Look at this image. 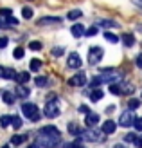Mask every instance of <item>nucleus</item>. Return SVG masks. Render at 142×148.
Returning a JSON list of instances; mask_svg holds the SVG:
<instances>
[{
	"mask_svg": "<svg viewBox=\"0 0 142 148\" xmlns=\"http://www.w3.org/2000/svg\"><path fill=\"white\" fill-rule=\"evenodd\" d=\"M59 141H61V134H59V130L56 127H43L38 134V143L45 148H56L59 146Z\"/></svg>",
	"mask_w": 142,
	"mask_h": 148,
	"instance_id": "obj_1",
	"label": "nucleus"
},
{
	"mask_svg": "<svg viewBox=\"0 0 142 148\" xmlns=\"http://www.w3.org/2000/svg\"><path fill=\"white\" fill-rule=\"evenodd\" d=\"M122 79V72H119L117 69H103V72L97 78L92 79V88H97V85L101 83H119Z\"/></svg>",
	"mask_w": 142,
	"mask_h": 148,
	"instance_id": "obj_2",
	"label": "nucleus"
},
{
	"mask_svg": "<svg viewBox=\"0 0 142 148\" xmlns=\"http://www.w3.org/2000/svg\"><path fill=\"white\" fill-rule=\"evenodd\" d=\"M22 112H24V116L27 117L29 121H40L41 119V114H40V110H38V107L34 105V103H24L22 105Z\"/></svg>",
	"mask_w": 142,
	"mask_h": 148,
	"instance_id": "obj_3",
	"label": "nucleus"
},
{
	"mask_svg": "<svg viewBox=\"0 0 142 148\" xmlns=\"http://www.w3.org/2000/svg\"><path fill=\"white\" fill-rule=\"evenodd\" d=\"M43 114H45L47 117H58L59 116V103L54 99V98H50L47 103H45V108H43Z\"/></svg>",
	"mask_w": 142,
	"mask_h": 148,
	"instance_id": "obj_4",
	"label": "nucleus"
},
{
	"mask_svg": "<svg viewBox=\"0 0 142 148\" xmlns=\"http://www.w3.org/2000/svg\"><path fill=\"white\" fill-rule=\"evenodd\" d=\"M81 137L88 139V141H94V143H99V141H103L104 132H103V130H97V128H94V127H88V130H85L83 134H81Z\"/></svg>",
	"mask_w": 142,
	"mask_h": 148,
	"instance_id": "obj_5",
	"label": "nucleus"
},
{
	"mask_svg": "<svg viewBox=\"0 0 142 148\" xmlns=\"http://www.w3.org/2000/svg\"><path fill=\"white\" fill-rule=\"evenodd\" d=\"M103 54H104V51L101 47H90V51H88V63L97 65L103 60Z\"/></svg>",
	"mask_w": 142,
	"mask_h": 148,
	"instance_id": "obj_6",
	"label": "nucleus"
},
{
	"mask_svg": "<svg viewBox=\"0 0 142 148\" xmlns=\"http://www.w3.org/2000/svg\"><path fill=\"white\" fill-rule=\"evenodd\" d=\"M69 85H70V87H83V85H86V76H85V72L74 74V76L69 79Z\"/></svg>",
	"mask_w": 142,
	"mask_h": 148,
	"instance_id": "obj_7",
	"label": "nucleus"
},
{
	"mask_svg": "<svg viewBox=\"0 0 142 148\" xmlns=\"http://www.w3.org/2000/svg\"><path fill=\"white\" fill-rule=\"evenodd\" d=\"M119 125H121V127H131V125H133L131 110H126L124 114H121V117H119Z\"/></svg>",
	"mask_w": 142,
	"mask_h": 148,
	"instance_id": "obj_8",
	"label": "nucleus"
},
{
	"mask_svg": "<svg viewBox=\"0 0 142 148\" xmlns=\"http://www.w3.org/2000/svg\"><path fill=\"white\" fill-rule=\"evenodd\" d=\"M58 24H61L59 16H43L38 20V25H58Z\"/></svg>",
	"mask_w": 142,
	"mask_h": 148,
	"instance_id": "obj_9",
	"label": "nucleus"
},
{
	"mask_svg": "<svg viewBox=\"0 0 142 148\" xmlns=\"http://www.w3.org/2000/svg\"><path fill=\"white\" fill-rule=\"evenodd\" d=\"M67 65H69L70 69H79L81 67V58H79V54L77 53H72L69 56V60H67Z\"/></svg>",
	"mask_w": 142,
	"mask_h": 148,
	"instance_id": "obj_10",
	"label": "nucleus"
},
{
	"mask_svg": "<svg viewBox=\"0 0 142 148\" xmlns=\"http://www.w3.org/2000/svg\"><path fill=\"white\" fill-rule=\"evenodd\" d=\"M99 123V114H94V112H88L85 117V125L86 127H95Z\"/></svg>",
	"mask_w": 142,
	"mask_h": 148,
	"instance_id": "obj_11",
	"label": "nucleus"
},
{
	"mask_svg": "<svg viewBox=\"0 0 142 148\" xmlns=\"http://www.w3.org/2000/svg\"><path fill=\"white\" fill-rule=\"evenodd\" d=\"M14 76H16V72H14L13 69L0 67V78H4V79H14Z\"/></svg>",
	"mask_w": 142,
	"mask_h": 148,
	"instance_id": "obj_12",
	"label": "nucleus"
},
{
	"mask_svg": "<svg viewBox=\"0 0 142 148\" xmlns=\"http://www.w3.org/2000/svg\"><path fill=\"white\" fill-rule=\"evenodd\" d=\"M14 79H16V83L18 85H25L29 79H31V74H29L27 71H24V72H18L16 76H14Z\"/></svg>",
	"mask_w": 142,
	"mask_h": 148,
	"instance_id": "obj_13",
	"label": "nucleus"
},
{
	"mask_svg": "<svg viewBox=\"0 0 142 148\" xmlns=\"http://www.w3.org/2000/svg\"><path fill=\"white\" fill-rule=\"evenodd\" d=\"M14 92H16V96H18V98H22V99L29 98V94H31V90H29L25 85H18V83H16V90H14Z\"/></svg>",
	"mask_w": 142,
	"mask_h": 148,
	"instance_id": "obj_14",
	"label": "nucleus"
},
{
	"mask_svg": "<svg viewBox=\"0 0 142 148\" xmlns=\"http://www.w3.org/2000/svg\"><path fill=\"white\" fill-rule=\"evenodd\" d=\"M115 128H117V125H115V121H111V119L103 123V132H104V134H113Z\"/></svg>",
	"mask_w": 142,
	"mask_h": 148,
	"instance_id": "obj_15",
	"label": "nucleus"
},
{
	"mask_svg": "<svg viewBox=\"0 0 142 148\" xmlns=\"http://www.w3.org/2000/svg\"><path fill=\"white\" fill-rule=\"evenodd\" d=\"M85 31H86L85 25H81V24H74V25H72V29H70V33L76 36V38H81V36L85 34Z\"/></svg>",
	"mask_w": 142,
	"mask_h": 148,
	"instance_id": "obj_16",
	"label": "nucleus"
},
{
	"mask_svg": "<svg viewBox=\"0 0 142 148\" xmlns=\"http://www.w3.org/2000/svg\"><path fill=\"white\" fill-rule=\"evenodd\" d=\"M121 40H122V43L126 47H133V45H135V36H133L131 33H124Z\"/></svg>",
	"mask_w": 142,
	"mask_h": 148,
	"instance_id": "obj_17",
	"label": "nucleus"
},
{
	"mask_svg": "<svg viewBox=\"0 0 142 148\" xmlns=\"http://www.w3.org/2000/svg\"><path fill=\"white\" fill-rule=\"evenodd\" d=\"M103 96H104V92L101 90V88H94L92 90V94H90V99L95 103V101H99V99H103Z\"/></svg>",
	"mask_w": 142,
	"mask_h": 148,
	"instance_id": "obj_18",
	"label": "nucleus"
},
{
	"mask_svg": "<svg viewBox=\"0 0 142 148\" xmlns=\"http://www.w3.org/2000/svg\"><path fill=\"white\" fill-rule=\"evenodd\" d=\"M97 25H101V27H119L117 22H113V20H97Z\"/></svg>",
	"mask_w": 142,
	"mask_h": 148,
	"instance_id": "obj_19",
	"label": "nucleus"
},
{
	"mask_svg": "<svg viewBox=\"0 0 142 148\" xmlns=\"http://www.w3.org/2000/svg\"><path fill=\"white\" fill-rule=\"evenodd\" d=\"M110 92L115 94V96L122 94V87H121V83H110Z\"/></svg>",
	"mask_w": 142,
	"mask_h": 148,
	"instance_id": "obj_20",
	"label": "nucleus"
},
{
	"mask_svg": "<svg viewBox=\"0 0 142 148\" xmlns=\"http://www.w3.org/2000/svg\"><path fill=\"white\" fill-rule=\"evenodd\" d=\"M2 99L7 103V105H13V103H14V94H13V92H7V90H5V92L2 94Z\"/></svg>",
	"mask_w": 142,
	"mask_h": 148,
	"instance_id": "obj_21",
	"label": "nucleus"
},
{
	"mask_svg": "<svg viewBox=\"0 0 142 148\" xmlns=\"http://www.w3.org/2000/svg\"><path fill=\"white\" fill-rule=\"evenodd\" d=\"M69 132H70L72 136H81V134H83V130L77 128V125H74V123H70V125H69Z\"/></svg>",
	"mask_w": 142,
	"mask_h": 148,
	"instance_id": "obj_22",
	"label": "nucleus"
},
{
	"mask_svg": "<svg viewBox=\"0 0 142 148\" xmlns=\"http://www.w3.org/2000/svg\"><path fill=\"white\" fill-rule=\"evenodd\" d=\"M81 14H83V13H81L79 9H72L69 14H67V18H69V20H77V18H81Z\"/></svg>",
	"mask_w": 142,
	"mask_h": 148,
	"instance_id": "obj_23",
	"label": "nucleus"
},
{
	"mask_svg": "<svg viewBox=\"0 0 142 148\" xmlns=\"http://www.w3.org/2000/svg\"><path fill=\"white\" fill-rule=\"evenodd\" d=\"M104 38H106L110 43H117V42H119V36H117V34H113V33H110V31L104 33Z\"/></svg>",
	"mask_w": 142,
	"mask_h": 148,
	"instance_id": "obj_24",
	"label": "nucleus"
},
{
	"mask_svg": "<svg viewBox=\"0 0 142 148\" xmlns=\"http://www.w3.org/2000/svg\"><path fill=\"white\" fill-rule=\"evenodd\" d=\"M25 139H27L25 136H13L11 137V145L13 146H18V145H22V141H25Z\"/></svg>",
	"mask_w": 142,
	"mask_h": 148,
	"instance_id": "obj_25",
	"label": "nucleus"
},
{
	"mask_svg": "<svg viewBox=\"0 0 142 148\" xmlns=\"http://www.w3.org/2000/svg\"><path fill=\"white\" fill-rule=\"evenodd\" d=\"M33 14H34V11L31 9V7H24V9H22V16H24L25 20H29V18H33Z\"/></svg>",
	"mask_w": 142,
	"mask_h": 148,
	"instance_id": "obj_26",
	"label": "nucleus"
},
{
	"mask_svg": "<svg viewBox=\"0 0 142 148\" xmlns=\"http://www.w3.org/2000/svg\"><path fill=\"white\" fill-rule=\"evenodd\" d=\"M139 107H140V99L131 98V99L128 101V108H130V110H135V108H139Z\"/></svg>",
	"mask_w": 142,
	"mask_h": 148,
	"instance_id": "obj_27",
	"label": "nucleus"
},
{
	"mask_svg": "<svg viewBox=\"0 0 142 148\" xmlns=\"http://www.w3.org/2000/svg\"><path fill=\"white\" fill-rule=\"evenodd\" d=\"M40 67H41V62L36 60V58L31 60V63H29V69H31V71H40Z\"/></svg>",
	"mask_w": 142,
	"mask_h": 148,
	"instance_id": "obj_28",
	"label": "nucleus"
},
{
	"mask_svg": "<svg viewBox=\"0 0 142 148\" xmlns=\"http://www.w3.org/2000/svg\"><path fill=\"white\" fill-rule=\"evenodd\" d=\"M34 83H36V85H38V87H45V85L49 83V79H47L45 76H38V78H36V79H34Z\"/></svg>",
	"mask_w": 142,
	"mask_h": 148,
	"instance_id": "obj_29",
	"label": "nucleus"
},
{
	"mask_svg": "<svg viewBox=\"0 0 142 148\" xmlns=\"http://www.w3.org/2000/svg\"><path fill=\"white\" fill-rule=\"evenodd\" d=\"M9 125H11V117L9 116H2V117H0V127H2V128L9 127Z\"/></svg>",
	"mask_w": 142,
	"mask_h": 148,
	"instance_id": "obj_30",
	"label": "nucleus"
},
{
	"mask_svg": "<svg viewBox=\"0 0 142 148\" xmlns=\"http://www.w3.org/2000/svg\"><path fill=\"white\" fill-rule=\"evenodd\" d=\"M5 22H7V27H9V25L18 27V18H14L13 14H11V16H7V18H5Z\"/></svg>",
	"mask_w": 142,
	"mask_h": 148,
	"instance_id": "obj_31",
	"label": "nucleus"
},
{
	"mask_svg": "<svg viewBox=\"0 0 142 148\" xmlns=\"http://www.w3.org/2000/svg\"><path fill=\"white\" fill-rule=\"evenodd\" d=\"M11 125H13L14 128H20V127H22V117H18V116L11 117Z\"/></svg>",
	"mask_w": 142,
	"mask_h": 148,
	"instance_id": "obj_32",
	"label": "nucleus"
},
{
	"mask_svg": "<svg viewBox=\"0 0 142 148\" xmlns=\"http://www.w3.org/2000/svg\"><path fill=\"white\" fill-rule=\"evenodd\" d=\"M63 53H65V49H63V47H54V49H52V53H50V54L54 56V58H59V56H61Z\"/></svg>",
	"mask_w": 142,
	"mask_h": 148,
	"instance_id": "obj_33",
	"label": "nucleus"
},
{
	"mask_svg": "<svg viewBox=\"0 0 142 148\" xmlns=\"http://www.w3.org/2000/svg\"><path fill=\"white\" fill-rule=\"evenodd\" d=\"M13 56L16 58V60H22V58H24V49H22V47H16V49H14V53H13Z\"/></svg>",
	"mask_w": 142,
	"mask_h": 148,
	"instance_id": "obj_34",
	"label": "nucleus"
},
{
	"mask_svg": "<svg viewBox=\"0 0 142 148\" xmlns=\"http://www.w3.org/2000/svg\"><path fill=\"white\" fill-rule=\"evenodd\" d=\"M133 127H135L137 132H142V117H137V119H133Z\"/></svg>",
	"mask_w": 142,
	"mask_h": 148,
	"instance_id": "obj_35",
	"label": "nucleus"
},
{
	"mask_svg": "<svg viewBox=\"0 0 142 148\" xmlns=\"http://www.w3.org/2000/svg\"><path fill=\"white\" fill-rule=\"evenodd\" d=\"M97 33H99L97 25H94V27H90V29H86V31H85V34H86V36H95Z\"/></svg>",
	"mask_w": 142,
	"mask_h": 148,
	"instance_id": "obj_36",
	"label": "nucleus"
},
{
	"mask_svg": "<svg viewBox=\"0 0 142 148\" xmlns=\"http://www.w3.org/2000/svg\"><path fill=\"white\" fill-rule=\"evenodd\" d=\"M11 9L9 7H2V9H0V16H4V18H7V16H11Z\"/></svg>",
	"mask_w": 142,
	"mask_h": 148,
	"instance_id": "obj_37",
	"label": "nucleus"
},
{
	"mask_svg": "<svg viewBox=\"0 0 142 148\" xmlns=\"http://www.w3.org/2000/svg\"><path fill=\"white\" fill-rule=\"evenodd\" d=\"M135 139H137V134H126L124 136V141L126 143H135Z\"/></svg>",
	"mask_w": 142,
	"mask_h": 148,
	"instance_id": "obj_38",
	"label": "nucleus"
},
{
	"mask_svg": "<svg viewBox=\"0 0 142 148\" xmlns=\"http://www.w3.org/2000/svg\"><path fill=\"white\" fill-rule=\"evenodd\" d=\"M29 49H31V51H40L41 49V43L40 42H31V43H29Z\"/></svg>",
	"mask_w": 142,
	"mask_h": 148,
	"instance_id": "obj_39",
	"label": "nucleus"
},
{
	"mask_svg": "<svg viewBox=\"0 0 142 148\" xmlns=\"http://www.w3.org/2000/svg\"><path fill=\"white\" fill-rule=\"evenodd\" d=\"M7 43H9V40H7L5 36H4V38H0V49H5V47H7Z\"/></svg>",
	"mask_w": 142,
	"mask_h": 148,
	"instance_id": "obj_40",
	"label": "nucleus"
},
{
	"mask_svg": "<svg viewBox=\"0 0 142 148\" xmlns=\"http://www.w3.org/2000/svg\"><path fill=\"white\" fill-rule=\"evenodd\" d=\"M135 63H137V67H140L142 69V53L137 56V60H135Z\"/></svg>",
	"mask_w": 142,
	"mask_h": 148,
	"instance_id": "obj_41",
	"label": "nucleus"
},
{
	"mask_svg": "<svg viewBox=\"0 0 142 148\" xmlns=\"http://www.w3.org/2000/svg\"><path fill=\"white\" fill-rule=\"evenodd\" d=\"M133 145H135L137 148H142V137H139V136H137V139H135V143H133Z\"/></svg>",
	"mask_w": 142,
	"mask_h": 148,
	"instance_id": "obj_42",
	"label": "nucleus"
},
{
	"mask_svg": "<svg viewBox=\"0 0 142 148\" xmlns=\"http://www.w3.org/2000/svg\"><path fill=\"white\" fill-rule=\"evenodd\" d=\"M131 2H133V4H135L137 7H140V9H142V0H131Z\"/></svg>",
	"mask_w": 142,
	"mask_h": 148,
	"instance_id": "obj_43",
	"label": "nucleus"
},
{
	"mask_svg": "<svg viewBox=\"0 0 142 148\" xmlns=\"http://www.w3.org/2000/svg\"><path fill=\"white\" fill-rule=\"evenodd\" d=\"M79 110H81V112H85V114H88V112H90V110H88L85 105H83V107H79Z\"/></svg>",
	"mask_w": 142,
	"mask_h": 148,
	"instance_id": "obj_44",
	"label": "nucleus"
},
{
	"mask_svg": "<svg viewBox=\"0 0 142 148\" xmlns=\"http://www.w3.org/2000/svg\"><path fill=\"white\" fill-rule=\"evenodd\" d=\"M29 148H40V145H36V143H34V145H31Z\"/></svg>",
	"mask_w": 142,
	"mask_h": 148,
	"instance_id": "obj_45",
	"label": "nucleus"
},
{
	"mask_svg": "<svg viewBox=\"0 0 142 148\" xmlns=\"http://www.w3.org/2000/svg\"><path fill=\"white\" fill-rule=\"evenodd\" d=\"M2 148H9V146H2Z\"/></svg>",
	"mask_w": 142,
	"mask_h": 148,
	"instance_id": "obj_46",
	"label": "nucleus"
}]
</instances>
